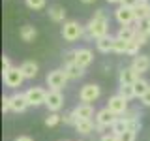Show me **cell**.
Instances as JSON below:
<instances>
[{"instance_id": "e575fe53", "label": "cell", "mask_w": 150, "mask_h": 141, "mask_svg": "<svg viewBox=\"0 0 150 141\" xmlns=\"http://www.w3.org/2000/svg\"><path fill=\"white\" fill-rule=\"evenodd\" d=\"M2 111L4 113L11 111V98H9V96H4L2 98Z\"/></svg>"}, {"instance_id": "9a60e30c", "label": "cell", "mask_w": 150, "mask_h": 141, "mask_svg": "<svg viewBox=\"0 0 150 141\" xmlns=\"http://www.w3.org/2000/svg\"><path fill=\"white\" fill-rule=\"evenodd\" d=\"M139 79V73L135 72L131 66H128V68H122L120 70V75H118V81L120 85H135V81Z\"/></svg>"}, {"instance_id": "8992f818", "label": "cell", "mask_w": 150, "mask_h": 141, "mask_svg": "<svg viewBox=\"0 0 150 141\" xmlns=\"http://www.w3.org/2000/svg\"><path fill=\"white\" fill-rule=\"evenodd\" d=\"M45 105L49 107L51 113H58L64 107V96H62V92H60V90H49V92H47Z\"/></svg>"}, {"instance_id": "f35d334b", "label": "cell", "mask_w": 150, "mask_h": 141, "mask_svg": "<svg viewBox=\"0 0 150 141\" xmlns=\"http://www.w3.org/2000/svg\"><path fill=\"white\" fill-rule=\"evenodd\" d=\"M141 102H143V105H146V107H150V90L144 94L143 98H141Z\"/></svg>"}, {"instance_id": "7402d4cb", "label": "cell", "mask_w": 150, "mask_h": 141, "mask_svg": "<svg viewBox=\"0 0 150 141\" xmlns=\"http://www.w3.org/2000/svg\"><path fill=\"white\" fill-rule=\"evenodd\" d=\"M19 36H21L23 41H34L36 36H38V30H36V26H32V25H25L19 30Z\"/></svg>"}, {"instance_id": "277c9868", "label": "cell", "mask_w": 150, "mask_h": 141, "mask_svg": "<svg viewBox=\"0 0 150 141\" xmlns=\"http://www.w3.org/2000/svg\"><path fill=\"white\" fill-rule=\"evenodd\" d=\"M2 75H4V85L9 87V88H19L23 85V81H25V75H23L21 68H15V66H11V68Z\"/></svg>"}, {"instance_id": "52a82bcc", "label": "cell", "mask_w": 150, "mask_h": 141, "mask_svg": "<svg viewBox=\"0 0 150 141\" xmlns=\"http://www.w3.org/2000/svg\"><path fill=\"white\" fill-rule=\"evenodd\" d=\"M25 94H26L28 103H30V105H34V107L45 103V100H47V90H43L41 87H30Z\"/></svg>"}, {"instance_id": "ffe728a7", "label": "cell", "mask_w": 150, "mask_h": 141, "mask_svg": "<svg viewBox=\"0 0 150 141\" xmlns=\"http://www.w3.org/2000/svg\"><path fill=\"white\" fill-rule=\"evenodd\" d=\"M64 72H66V75H68L69 79H81L83 73H84V68H81L77 62H73V64H66Z\"/></svg>"}, {"instance_id": "d590c367", "label": "cell", "mask_w": 150, "mask_h": 141, "mask_svg": "<svg viewBox=\"0 0 150 141\" xmlns=\"http://www.w3.org/2000/svg\"><path fill=\"white\" fill-rule=\"evenodd\" d=\"M141 4V0H122L120 2V6H126V8H135V6H139Z\"/></svg>"}, {"instance_id": "3957f363", "label": "cell", "mask_w": 150, "mask_h": 141, "mask_svg": "<svg viewBox=\"0 0 150 141\" xmlns=\"http://www.w3.org/2000/svg\"><path fill=\"white\" fill-rule=\"evenodd\" d=\"M68 75L64 70H53V72L47 73V85H49L51 90H62L68 83Z\"/></svg>"}, {"instance_id": "4316f807", "label": "cell", "mask_w": 150, "mask_h": 141, "mask_svg": "<svg viewBox=\"0 0 150 141\" xmlns=\"http://www.w3.org/2000/svg\"><path fill=\"white\" fill-rule=\"evenodd\" d=\"M120 96L126 98V100H131V98H135V90H133V85H120Z\"/></svg>"}, {"instance_id": "e0dca14e", "label": "cell", "mask_w": 150, "mask_h": 141, "mask_svg": "<svg viewBox=\"0 0 150 141\" xmlns=\"http://www.w3.org/2000/svg\"><path fill=\"white\" fill-rule=\"evenodd\" d=\"M133 9H135V23L150 17V2H148V0H141V4L135 6Z\"/></svg>"}, {"instance_id": "8fae6325", "label": "cell", "mask_w": 150, "mask_h": 141, "mask_svg": "<svg viewBox=\"0 0 150 141\" xmlns=\"http://www.w3.org/2000/svg\"><path fill=\"white\" fill-rule=\"evenodd\" d=\"M11 111L13 113H25L28 109V100H26V94L25 92H15V94H11Z\"/></svg>"}, {"instance_id": "d6a6232c", "label": "cell", "mask_w": 150, "mask_h": 141, "mask_svg": "<svg viewBox=\"0 0 150 141\" xmlns=\"http://www.w3.org/2000/svg\"><path fill=\"white\" fill-rule=\"evenodd\" d=\"M62 120H64V124H71V126H75V122H77V119H75V115H73V111L64 113V115H62Z\"/></svg>"}, {"instance_id": "603a6c76", "label": "cell", "mask_w": 150, "mask_h": 141, "mask_svg": "<svg viewBox=\"0 0 150 141\" xmlns=\"http://www.w3.org/2000/svg\"><path fill=\"white\" fill-rule=\"evenodd\" d=\"M133 90H135V98H143L144 94L150 90V85H148L146 79H141L139 77L137 81H135V85H133Z\"/></svg>"}, {"instance_id": "8d00e7d4", "label": "cell", "mask_w": 150, "mask_h": 141, "mask_svg": "<svg viewBox=\"0 0 150 141\" xmlns=\"http://www.w3.org/2000/svg\"><path fill=\"white\" fill-rule=\"evenodd\" d=\"M9 68H11V62H9V58L4 55V56H2V73H6Z\"/></svg>"}, {"instance_id": "7a4b0ae2", "label": "cell", "mask_w": 150, "mask_h": 141, "mask_svg": "<svg viewBox=\"0 0 150 141\" xmlns=\"http://www.w3.org/2000/svg\"><path fill=\"white\" fill-rule=\"evenodd\" d=\"M84 26L79 25V21H66L62 25V38L66 41H77L83 36Z\"/></svg>"}, {"instance_id": "f1b7e54d", "label": "cell", "mask_w": 150, "mask_h": 141, "mask_svg": "<svg viewBox=\"0 0 150 141\" xmlns=\"http://www.w3.org/2000/svg\"><path fill=\"white\" fill-rule=\"evenodd\" d=\"M139 43H137V41H135V40H131L129 41V43H128V51H126V55H129V56H137V55H141L139 53Z\"/></svg>"}, {"instance_id": "f546056e", "label": "cell", "mask_w": 150, "mask_h": 141, "mask_svg": "<svg viewBox=\"0 0 150 141\" xmlns=\"http://www.w3.org/2000/svg\"><path fill=\"white\" fill-rule=\"evenodd\" d=\"M135 139H137V132L133 130H126L124 134L118 135V141H135Z\"/></svg>"}, {"instance_id": "7bdbcfd3", "label": "cell", "mask_w": 150, "mask_h": 141, "mask_svg": "<svg viewBox=\"0 0 150 141\" xmlns=\"http://www.w3.org/2000/svg\"><path fill=\"white\" fill-rule=\"evenodd\" d=\"M62 141H68V139H62Z\"/></svg>"}, {"instance_id": "484cf974", "label": "cell", "mask_w": 150, "mask_h": 141, "mask_svg": "<svg viewBox=\"0 0 150 141\" xmlns=\"http://www.w3.org/2000/svg\"><path fill=\"white\" fill-rule=\"evenodd\" d=\"M60 122H62V115H58V113H49L45 117V126H49V128H54Z\"/></svg>"}, {"instance_id": "ac0fdd59", "label": "cell", "mask_w": 150, "mask_h": 141, "mask_svg": "<svg viewBox=\"0 0 150 141\" xmlns=\"http://www.w3.org/2000/svg\"><path fill=\"white\" fill-rule=\"evenodd\" d=\"M19 68H21L25 79H34L36 75H38V64L34 62V60H25V62L19 66Z\"/></svg>"}, {"instance_id": "4fadbf2b", "label": "cell", "mask_w": 150, "mask_h": 141, "mask_svg": "<svg viewBox=\"0 0 150 141\" xmlns=\"http://www.w3.org/2000/svg\"><path fill=\"white\" fill-rule=\"evenodd\" d=\"M131 68H133L139 75L144 73V72H148V70H150V56L148 55H137V56H133Z\"/></svg>"}, {"instance_id": "44dd1931", "label": "cell", "mask_w": 150, "mask_h": 141, "mask_svg": "<svg viewBox=\"0 0 150 141\" xmlns=\"http://www.w3.org/2000/svg\"><path fill=\"white\" fill-rule=\"evenodd\" d=\"M75 130H77L79 134H83V135H88V134H92V132L96 130V126H94L92 119H86V120H77L75 122Z\"/></svg>"}, {"instance_id": "1f68e13d", "label": "cell", "mask_w": 150, "mask_h": 141, "mask_svg": "<svg viewBox=\"0 0 150 141\" xmlns=\"http://www.w3.org/2000/svg\"><path fill=\"white\" fill-rule=\"evenodd\" d=\"M26 6L30 9H41L45 6V0H26Z\"/></svg>"}, {"instance_id": "5b68a950", "label": "cell", "mask_w": 150, "mask_h": 141, "mask_svg": "<svg viewBox=\"0 0 150 141\" xmlns=\"http://www.w3.org/2000/svg\"><path fill=\"white\" fill-rule=\"evenodd\" d=\"M100 94H101V88L98 87L96 83H88V85H84V87H81V90H79V100L83 103H92L100 98Z\"/></svg>"}, {"instance_id": "9c48e42d", "label": "cell", "mask_w": 150, "mask_h": 141, "mask_svg": "<svg viewBox=\"0 0 150 141\" xmlns=\"http://www.w3.org/2000/svg\"><path fill=\"white\" fill-rule=\"evenodd\" d=\"M115 19L120 23V26L124 25H131L135 21V9L133 8H126V6H120L115 9Z\"/></svg>"}, {"instance_id": "836d02e7", "label": "cell", "mask_w": 150, "mask_h": 141, "mask_svg": "<svg viewBox=\"0 0 150 141\" xmlns=\"http://www.w3.org/2000/svg\"><path fill=\"white\" fill-rule=\"evenodd\" d=\"M75 62V51H66L64 53V66Z\"/></svg>"}, {"instance_id": "74e56055", "label": "cell", "mask_w": 150, "mask_h": 141, "mask_svg": "<svg viewBox=\"0 0 150 141\" xmlns=\"http://www.w3.org/2000/svg\"><path fill=\"white\" fill-rule=\"evenodd\" d=\"M100 141H118V135L116 134H103Z\"/></svg>"}, {"instance_id": "30bf717a", "label": "cell", "mask_w": 150, "mask_h": 141, "mask_svg": "<svg viewBox=\"0 0 150 141\" xmlns=\"http://www.w3.org/2000/svg\"><path fill=\"white\" fill-rule=\"evenodd\" d=\"M116 119L118 117L115 115V113L109 111V107H103V109H100L96 113V124L103 126V128H109V126H112L116 122Z\"/></svg>"}, {"instance_id": "4dcf8cb0", "label": "cell", "mask_w": 150, "mask_h": 141, "mask_svg": "<svg viewBox=\"0 0 150 141\" xmlns=\"http://www.w3.org/2000/svg\"><path fill=\"white\" fill-rule=\"evenodd\" d=\"M135 30H137V28H135ZM148 38H150V34H146V32H141V30H137V32H135V38H133V40L137 41L139 45H144V43H146V40H148Z\"/></svg>"}, {"instance_id": "ab89813d", "label": "cell", "mask_w": 150, "mask_h": 141, "mask_svg": "<svg viewBox=\"0 0 150 141\" xmlns=\"http://www.w3.org/2000/svg\"><path fill=\"white\" fill-rule=\"evenodd\" d=\"M15 141H34V139L30 135H19V137H15Z\"/></svg>"}, {"instance_id": "ee69618b", "label": "cell", "mask_w": 150, "mask_h": 141, "mask_svg": "<svg viewBox=\"0 0 150 141\" xmlns=\"http://www.w3.org/2000/svg\"><path fill=\"white\" fill-rule=\"evenodd\" d=\"M83 141H84V139H83Z\"/></svg>"}, {"instance_id": "5bb4252c", "label": "cell", "mask_w": 150, "mask_h": 141, "mask_svg": "<svg viewBox=\"0 0 150 141\" xmlns=\"http://www.w3.org/2000/svg\"><path fill=\"white\" fill-rule=\"evenodd\" d=\"M73 115H75V119H77V120L92 119V117H94V107H92V103H79V105L73 109Z\"/></svg>"}, {"instance_id": "60d3db41", "label": "cell", "mask_w": 150, "mask_h": 141, "mask_svg": "<svg viewBox=\"0 0 150 141\" xmlns=\"http://www.w3.org/2000/svg\"><path fill=\"white\" fill-rule=\"evenodd\" d=\"M107 2H109V4H120L122 0H107Z\"/></svg>"}, {"instance_id": "2e32d148", "label": "cell", "mask_w": 150, "mask_h": 141, "mask_svg": "<svg viewBox=\"0 0 150 141\" xmlns=\"http://www.w3.org/2000/svg\"><path fill=\"white\" fill-rule=\"evenodd\" d=\"M47 13H49V19H51V21H54V23H66V9L62 6H58V4L49 6Z\"/></svg>"}, {"instance_id": "6da1fadb", "label": "cell", "mask_w": 150, "mask_h": 141, "mask_svg": "<svg viewBox=\"0 0 150 141\" xmlns=\"http://www.w3.org/2000/svg\"><path fill=\"white\" fill-rule=\"evenodd\" d=\"M86 32H88V38H94V40H98V38L109 34V17L105 15V11L103 9H98V11H94V17L88 21L86 25Z\"/></svg>"}, {"instance_id": "d6986e66", "label": "cell", "mask_w": 150, "mask_h": 141, "mask_svg": "<svg viewBox=\"0 0 150 141\" xmlns=\"http://www.w3.org/2000/svg\"><path fill=\"white\" fill-rule=\"evenodd\" d=\"M112 43H115V38L105 34L101 38H98L96 40V47L101 51V53H109V51H112Z\"/></svg>"}, {"instance_id": "83f0119b", "label": "cell", "mask_w": 150, "mask_h": 141, "mask_svg": "<svg viewBox=\"0 0 150 141\" xmlns=\"http://www.w3.org/2000/svg\"><path fill=\"white\" fill-rule=\"evenodd\" d=\"M128 43H129V41L122 40V38H115L112 51H115V53H126V51H128Z\"/></svg>"}, {"instance_id": "b9f144b4", "label": "cell", "mask_w": 150, "mask_h": 141, "mask_svg": "<svg viewBox=\"0 0 150 141\" xmlns=\"http://www.w3.org/2000/svg\"><path fill=\"white\" fill-rule=\"evenodd\" d=\"M83 4H92V2H96V0H81Z\"/></svg>"}, {"instance_id": "cb8c5ba5", "label": "cell", "mask_w": 150, "mask_h": 141, "mask_svg": "<svg viewBox=\"0 0 150 141\" xmlns=\"http://www.w3.org/2000/svg\"><path fill=\"white\" fill-rule=\"evenodd\" d=\"M135 26H131V25H124V26H120L118 28V34H116V38H122V40H126V41H131L135 38Z\"/></svg>"}, {"instance_id": "ba28073f", "label": "cell", "mask_w": 150, "mask_h": 141, "mask_svg": "<svg viewBox=\"0 0 150 141\" xmlns=\"http://www.w3.org/2000/svg\"><path fill=\"white\" fill-rule=\"evenodd\" d=\"M107 107H109L111 113H115L116 117H120V115H124V113L128 111V100H126V98H122L120 94H115V96L109 98Z\"/></svg>"}, {"instance_id": "d4e9b609", "label": "cell", "mask_w": 150, "mask_h": 141, "mask_svg": "<svg viewBox=\"0 0 150 141\" xmlns=\"http://www.w3.org/2000/svg\"><path fill=\"white\" fill-rule=\"evenodd\" d=\"M112 128V134H116V135H120V134H124L126 130H129V122L124 119V117H118L116 119V122L111 126Z\"/></svg>"}, {"instance_id": "7c38bea8", "label": "cell", "mask_w": 150, "mask_h": 141, "mask_svg": "<svg viewBox=\"0 0 150 141\" xmlns=\"http://www.w3.org/2000/svg\"><path fill=\"white\" fill-rule=\"evenodd\" d=\"M92 60H94V53L90 49H86V47H83V49H75V62L81 66V68L90 66Z\"/></svg>"}]
</instances>
